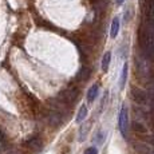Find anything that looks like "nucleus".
I'll use <instances>...</instances> for the list:
<instances>
[{"label":"nucleus","mask_w":154,"mask_h":154,"mask_svg":"<svg viewBox=\"0 0 154 154\" xmlns=\"http://www.w3.org/2000/svg\"><path fill=\"white\" fill-rule=\"evenodd\" d=\"M131 99L134 100L138 106H142V107H149V106L152 105L150 98H149V94H147L146 91L138 88V87L131 88Z\"/></svg>","instance_id":"f03ea898"},{"label":"nucleus","mask_w":154,"mask_h":154,"mask_svg":"<svg viewBox=\"0 0 154 154\" xmlns=\"http://www.w3.org/2000/svg\"><path fill=\"white\" fill-rule=\"evenodd\" d=\"M115 2H117V4H122V3L125 2V0H115Z\"/></svg>","instance_id":"dca6fc26"},{"label":"nucleus","mask_w":154,"mask_h":154,"mask_svg":"<svg viewBox=\"0 0 154 154\" xmlns=\"http://www.w3.org/2000/svg\"><path fill=\"white\" fill-rule=\"evenodd\" d=\"M133 130H134L135 133H140V134H145V133L147 131V127L145 125V122H141V121H137L134 119L133 121Z\"/></svg>","instance_id":"6e6552de"},{"label":"nucleus","mask_w":154,"mask_h":154,"mask_svg":"<svg viewBox=\"0 0 154 154\" xmlns=\"http://www.w3.org/2000/svg\"><path fill=\"white\" fill-rule=\"evenodd\" d=\"M86 117H87V106L82 105L81 109H79V111H78V115H76V119L75 121L78 123H81V122H83V121L86 119Z\"/></svg>","instance_id":"9b49d317"},{"label":"nucleus","mask_w":154,"mask_h":154,"mask_svg":"<svg viewBox=\"0 0 154 154\" xmlns=\"http://www.w3.org/2000/svg\"><path fill=\"white\" fill-rule=\"evenodd\" d=\"M26 145H27V147H28V149L34 150V152H40V150H42V147H43L42 141H40L38 137L29 138V140H28L27 142H26Z\"/></svg>","instance_id":"39448f33"},{"label":"nucleus","mask_w":154,"mask_h":154,"mask_svg":"<svg viewBox=\"0 0 154 154\" xmlns=\"http://www.w3.org/2000/svg\"><path fill=\"white\" fill-rule=\"evenodd\" d=\"M138 39H140V46L145 56H147L149 59H153L154 58V19H143V22H142L140 27Z\"/></svg>","instance_id":"f257e3e1"},{"label":"nucleus","mask_w":154,"mask_h":154,"mask_svg":"<svg viewBox=\"0 0 154 154\" xmlns=\"http://www.w3.org/2000/svg\"><path fill=\"white\" fill-rule=\"evenodd\" d=\"M7 154H23V152H20V150H17V149H12V150H10Z\"/></svg>","instance_id":"2eb2a0df"},{"label":"nucleus","mask_w":154,"mask_h":154,"mask_svg":"<svg viewBox=\"0 0 154 154\" xmlns=\"http://www.w3.org/2000/svg\"><path fill=\"white\" fill-rule=\"evenodd\" d=\"M110 62H111V52L107 51L102 58V71L103 72H107L109 67H110Z\"/></svg>","instance_id":"1a4fd4ad"},{"label":"nucleus","mask_w":154,"mask_h":154,"mask_svg":"<svg viewBox=\"0 0 154 154\" xmlns=\"http://www.w3.org/2000/svg\"><path fill=\"white\" fill-rule=\"evenodd\" d=\"M119 26H121V23H119V17L115 16L114 19H112V22H111V27H110V38H111V39H115V38H117L118 32H119Z\"/></svg>","instance_id":"0eeeda50"},{"label":"nucleus","mask_w":154,"mask_h":154,"mask_svg":"<svg viewBox=\"0 0 154 154\" xmlns=\"http://www.w3.org/2000/svg\"><path fill=\"white\" fill-rule=\"evenodd\" d=\"M78 97H79V88L75 87V86H72V87H70V88H67V90H64L63 93H62L58 97V98L63 100V102L66 103L67 106H72L74 103L76 102Z\"/></svg>","instance_id":"7ed1b4c3"},{"label":"nucleus","mask_w":154,"mask_h":154,"mask_svg":"<svg viewBox=\"0 0 154 154\" xmlns=\"http://www.w3.org/2000/svg\"><path fill=\"white\" fill-rule=\"evenodd\" d=\"M118 122H119V130L122 133V135L123 137H127V131H129V115H127V107L125 105L121 107Z\"/></svg>","instance_id":"20e7f679"},{"label":"nucleus","mask_w":154,"mask_h":154,"mask_svg":"<svg viewBox=\"0 0 154 154\" xmlns=\"http://www.w3.org/2000/svg\"><path fill=\"white\" fill-rule=\"evenodd\" d=\"M99 94V85H93L90 88H88V93H87V102L88 103H93L94 100L97 99Z\"/></svg>","instance_id":"423d86ee"},{"label":"nucleus","mask_w":154,"mask_h":154,"mask_svg":"<svg viewBox=\"0 0 154 154\" xmlns=\"http://www.w3.org/2000/svg\"><path fill=\"white\" fill-rule=\"evenodd\" d=\"M105 135H106V134H105V133H102V131H99L98 134H97V138H95V140H97V142H98L99 145L105 142Z\"/></svg>","instance_id":"ddd939ff"},{"label":"nucleus","mask_w":154,"mask_h":154,"mask_svg":"<svg viewBox=\"0 0 154 154\" xmlns=\"http://www.w3.org/2000/svg\"><path fill=\"white\" fill-rule=\"evenodd\" d=\"M88 78H90V69L83 66L78 72V79H81L82 82H86Z\"/></svg>","instance_id":"f8f14e48"},{"label":"nucleus","mask_w":154,"mask_h":154,"mask_svg":"<svg viewBox=\"0 0 154 154\" xmlns=\"http://www.w3.org/2000/svg\"><path fill=\"white\" fill-rule=\"evenodd\" d=\"M126 79H127V63L123 64L122 72H121V76H119V88H121V90H123V88H125Z\"/></svg>","instance_id":"9d476101"},{"label":"nucleus","mask_w":154,"mask_h":154,"mask_svg":"<svg viewBox=\"0 0 154 154\" xmlns=\"http://www.w3.org/2000/svg\"><path fill=\"white\" fill-rule=\"evenodd\" d=\"M85 154H98V149L97 147H88L85 152Z\"/></svg>","instance_id":"4468645a"}]
</instances>
